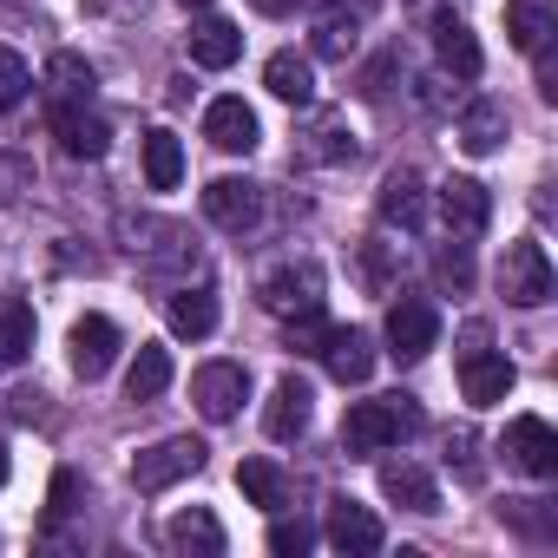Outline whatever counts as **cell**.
Listing matches in <instances>:
<instances>
[{"label": "cell", "instance_id": "obj_15", "mask_svg": "<svg viewBox=\"0 0 558 558\" xmlns=\"http://www.w3.org/2000/svg\"><path fill=\"white\" fill-rule=\"evenodd\" d=\"M204 138H210L217 151H256V145H263V125H256V112H250L243 99H210Z\"/></svg>", "mask_w": 558, "mask_h": 558}, {"label": "cell", "instance_id": "obj_16", "mask_svg": "<svg viewBox=\"0 0 558 558\" xmlns=\"http://www.w3.org/2000/svg\"><path fill=\"white\" fill-rule=\"evenodd\" d=\"M165 323H171V336L204 342V336L217 329V290H210V283H178L171 303H165Z\"/></svg>", "mask_w": 558, "mask_h": 558}, {"label": "cell", "instance_id": "obj_36", "mask_svg": "<svg viewBox=\"0 0 558 558\" xmlns=\"http://www.w3.org/2000/svg\"><path fill=\"white\" fill-rule=\"evenodd\" d=\"M310 545H316V525H310V519H276V525H269V551H276V558H303Z\"/></svg>", "mask_w": 558, "mask_h": 558}, {"label": "cell", "instance_id": "obj_9", "mask_svg": "<svg viewBox=\"0 0 558 558\" xmlns=\"http://www.w3.org/2000/svg\"><path fill=\"white\" fill-rule=\"evenodd\" d=\"M440 223H447V236H460V243L486 236V223H493V191H486L480 178H447V184H440Z\"/></svg>", "mask_w": 558, "mask_h": 558}, {"label": "cell", "instance_id": "obj_22", "mask_svg": "<svg viewBox=\"0 0 558 558\" xmlns=\"http://www.w3.org/2000/svg\"><path fill=\"white\" fill-rule=\"evenodd\" d=\"M381 223L388 230H421L427 223V191H421L414 171H388V184H381Z\"/></svg>", "mask_w": 558, "mask_h": 558}, {"label": "cell", "instance_id": "obj_31", "mask_svg": "<svg viewBox=\"0 0 558 558\" xmlns=\"http://www.w3.org/2000/svg\"><path fill=\"white\" fill-rule=\"evenodd\" d=\"M178 178H184V145H178V132H151V138H145V184H151V191H178Z\"/></svg>", "mask_w": 558, "mask_h": 558}, {"label": "cell", "instance_id": "obj_40", "mask_svg": "<svg viewBox=\"0 0 558 558\" xmlns=\"http://www.w3.org/2000/svg\"><path fill=\"white\" fill-rule=\"evenodd\" d=\"M250 8H256V14H269V21H290L296 8H310V0H250Z\"/></svg>", "mask_w": 558, "mask_h": 558}, {"label": "cell", "instance_id": "obj_17", "mask_svg": "<svg viewBox=\"0 0 558 558\" xmlns=\"http://www.w3.org/2000/svg\"><path fill=\"white\" fill-rule=\"evenodd\" d=\"M184 47H191V60H197V66L223 73V66H236V53H243V34H236V21H223V14H204V21H191Z\"/></svg>", "mask_w": 558, "mask_h": 558}, {"label": "cell", "instance_id": "obj_25", "mask_svg": "<svg viewBox=\"0 0 558 558\" xmlns=\"http://www.w3.org/2000/svg\"><path fill=\"white\" fill-rule=\"evenodd\" d=\"M93 86H99V73L80 53H53L47 60V99L53 106H93Z\"/></svg>", "mask_w": 558, "mask_h": 558}, {"label": "cell", "instance_id": "obj_29", "mask_svg": "<svg viewBox=\"0 0 558 558\" xmlns=\"http://www.w3.org/2000/svg\"><path fill=\"white\" fill-rule=\"evenodd\" d=\"M236 486L263 512H283V499H290V480H283V466H276V460H243L236 466Z\"/></svg>", "mask_w": 558, "mask_h": 558}, {"label": "cell", "instance_id": "obj_6", "mask_svg": "<svg viewBox=\"0 0 558 558\" xmlns=\"http://www.w3.org/2000/svg\"><path fill=\"white\" fill-rule=\"evenodd\" d=\"M256 296H263L269 316H283V323L303 316V310H323V269H316V263H283V269L263 276Z\"/></svg>", "mask_w": 558, "mask_h": 558}, {"label": "cell", "instance_id": "obj_39", "mask_svg": "<svg viewBox=\"0 0 558 558\" xmlns=\"http://www.w3.org/2000/svg\"><path fill=\"white\" fill-rule=\"evenodd\" d=\"M388 73H395V53H381V60L362 73V93H368V99H381V93H388Z\"/></svg>", "mask_w": 558, "mask_h": 558}, {"label": "cell", "instance_id": "obj_42", "mask_svg": "<svg viewBox=\"0 0 558 558\" xmlns=\"http://www.w3.org/2000/svg\"><path fill=\"white\" fill-rule=\"evenodd\" d=\"M178 8H197V14H204V8H210V0H178Z\"/></svg>", "mask_w": 558, "mask_h": 558}, {"label": "cell", "instance_id": "obj_18", "mask_svg": "<svg viewBox=\"0 0 558 558\" xmlns=\"http://www.w3.org/2000/svg\"><path fill=\"white\" fill-rule=\"evenodd\" d=\"M323 368H329L342 388H362V381L375 375V342H368L362 329H329V342H323Z\"/></svg>", "mask_w": 558, "mask_h": 558}, {"label": "cell", "instance_id": "obj_32", "mask_svg": "<svg viewBox=\"0 0 558 558\" xmlns=\"http://www.w3.org/2000/svg\"><path fill=\"white\" fill-rule=\"evenodd\" d=\"M310 158H323V165L355 158V132H349L342 119H316V132H310Z\"/></svg>", "mask_w": 558, "mask_h": 558}, {"label": "cell", "instance_id": "obj_3", "mask_svg": "<svg viewBox=\"0 0 558 558\" xmlns=\"http://www.w3.org/2000/svg\"><path fill=\"white\" fill-rule=\"evenodd\" d=\"M204 440L197 434H171V440H158V447H145L138 460H132V486L138 493H165V486H178V480H191L197 466H204Z\"/></svg>", "mask_w": 558, "mask_h": 558}, {"label": "cell", "instance_id": "obj_10", "mask_svg": "<svg viewBox=\"0 0 558 558\" xmlns=\"http://www.w3.org/2000/svg\"><path fill=\"white\" fill-rule=\"evenodd\" d=\"M512 381H519V368L506 355H493L486 342H473L460 355V395H466V408H499L512 395Z\"/></svg>", "mask_w": 558, "mask_h": 558}, {"label": "cell", "instance_id": "obj_41", "mask_svg": "<svg viewBox=\"0 0 558 558\" xmlns=\"http://www.w3.org/2000/svg\"><path fill=\"white\" fill-rule=\"evenodd\" d=\"M8 473H14V466H8V447H0V486H8Z\"/></svg>", "mask_w": 558, "mask_h": 558}, {"label": "cell", "instance_id": "obj_4", "mask_svg": "<svg viewBox=\"0 0 558 558\" xmlns=\"http://www.w3.org/2000/svg\"><path fill=\"white\" fill-rule=\"evenodd\" d=\"M434 342H440V310L427 296H401L388 310V355L395 362H421V355H434Z\"/></svg>", "mask_w": 558, "mask_h": 558}, {"label": "cell", "instance_id": "obj_8", "mask_svg": "<svg viewBox=\"0 0 558 558\" xmlns=\"http://www.w3.org/2000/svg\"><path fill=\"white\" fill-rule=\"evenodd\" d=\"M204 217H210L217 230H230V236L256 230V217H263V184H250V178H210V184H204Z\"/></svg>", "mask_w": 558, "mask_h": 558}, {"label": "cell", "instance_id": "obj_35", "mask_svg": "<svg viewBox=\"0 0 558 558\" xmlns=\"http://www.w3.org/2000/svg\"><path fill=\"white\" fill-rule=\"evenodd\" d=\"M27 86H34V73H27V60H21L14 47H0V112H14V106L27 99Z\"/></svg>", "mask_w": 558, "mask_h": 558}, {"label": "cell", "instance_id": "obj_12", "mask_svg": "<svg viewBox=\"0 0 558 558\" xmlns=\"http://www.w3.org/2000/svg\"><path fill=\"white\" fill-rule=\"evenodd\" d=\"M66 349H73V375H80V381H99V375L119 362L125 336H119V323H112V316H80Z\"/></svg>", "mask_w": 558, "mask_h": 558}, {"label": "cell", "instance_id": "obj_2", "mask_svg": "<svg viewBox=\"0 0 558 558\" xmlns=\"http://www.w3.org/2000/svg\"><path fill=\"white\" fill-rule=\"evenodd\" d=\"M499 290H506L512 310L551 303V256H545V243H532V236L506 243V256H499Z\"/></svg>", "mask_w": 558, "mask_h": 558}, {"label": "cell", "instance_id": "obj_19", "mask_svg": "<svg viewBox=\"0 0 558 558\" xmlns=\"http://www.w3.org/2000/svg\"><path fill=\"white\" fill-rule=\"evenodd\" d=\"M310 47H316V60L349 66V60H355V47H362V14H349L342 0H336V8H323V14H316V27H310Z\"/></svg>", "mask_w": 558, "mask_h": 558}, {"label": "cell", "instance_id": "obj_5", "mask_svg": "<svg viewBox=\"0 0 558 558\" xmlns=\"http://www.w3.org/2000/svg\"><path fill=\"white\" fill-rule=\"evenodd\" d=\"M191 401L204 421H236V408L250 401V368L243 362H204L191 375Z\"/></svg>", "mask_w": 558, "mask_h": 558}, {"label": "cell", "instance_id": "obj_24", "mask_svg": "<svg viewBox=\"0 0 558 558\" xmlns=\"http://www.w3.org/2000/svg\"><path fill=\"white\" fill-rule=\"evenodd\" d=\"M263 86L283 99V106H316V66H310L303 53H269Z\"/></svg>", "mask_w": 558, "mask_h": 558}, {"label": "cell", "instance_id": "obj_14", "mask_svg": "<svg viewBox=\"0 0 558 558\" xmlns=\"http://www.w3.org/2000/svg\"><path fill=\"white\" fill-rule=\"evenodd\" d=\"M323 532H329V545H336V551H349V558H368V551H381V538H388V532H381V519H375L368 506H355V499H336Z\"/></svg>", "mask_w": 558, "mask_h": 558}, {"label": "cell", "instance_id": "obj_30", "mask_svg": "<svg viewBox=\"0 0 558 558\" xmlns=\"http://www.w3.org/2000/svg\"><path fill=\"white\" fill-rule=\"evenodd\" d=\"M34 355V303L8 296L0 303V362H27Z\"/></svg>", "mask_w": 558, "mask_h": 558}, {"label": "cell", "instance_id": "obj_26", "mask_svg": "<svg viewBox=\"0 0 558 558\" xmlns=\"http://www.w3.org/2000/svg\"><path fill=\"white\" fill-rule=\"evenodd\" d=\"M499 138H506V106L499 99H473L460 112V151L486 158V151H499Z\"/></svg>", "mask_w": 558, "mask_h": 558}, {"label": "cell", "instance_id": "obj_33", "mask_svg": "<svg viewBox=\"0 0 558 558\" xmlns=\"http://www.w3.org/2000/svg\"><path fill=\"white\" fill-rule=\"evenodd\" d=\"M434 276H440V283L460 296L466 283H473V243H460V236H447L440 243V256H434Z\"/></svg>", "mask_w": 558, "mask_h": 558}, {"label": "cell", "instance_id": "obj_28", "mask_svg": "<svg viewBox=\"0 0 558 558\" xmlns=\"http://www.w3.org/2000/svg\"><path fill=\"white\" fill-rule=\"evenodd\" d=\"M165 388H171V349L138 342V355H132V368H125V395H132V401H158Z\"/></svg>", "mask_w": 558, "mask_h": 558}, {"label": "cell", "instance_id": "obj_20", "mask_svg": "<svg viewBox=\"0 0 558 558\" xmlns=\"http://www.w3.org/2000/svg\"><path fill=\"white\" fill-rule=\"evenodd\" d=\"M434 53H440V66H447L453 80H480V73H486V53H480L473 27H466V21H453V14H440V21H434Z\"/></svg>", "mask_w": 558, "mask_h": 558}, {"label": "cell", "instance_id": "obj_23", "mask_svg": "<svg viewBox=\"0 0 558 558\" xmlns=\"http://www.w3.org/2000/svg\"><path fill=\"white\" fill-rule=\"evenodd\" d=\"M165 545H171V551L217 558V551H223V525H217V512H210V506H184V512L165 525Z\"/></svg>", "mask_w": 558, "mask_h": 558}, {"label": "cell", "instance_id": "obj_7", "mask_svg": "<svg viewBox=\"0 0 558 558\" xmlns=\"http://www.w3.org/2000/svg\"><path fill=\"white\" fill-rule=\"evenodd\" d=\"M499 453H506L519 473H532V480H551V473H558V434H551V421H538V414L506 421Z\"/></svg>", "mask_w": 558, "mask_h": 558}, {"label": "cell", "instance_id": "obj_37", "mask_svg": "<svg viewBox=\"0 0 558 558\" xmlns=\"http://www.w3.org/2000/svg\"><path fill=\"white\" fill-rule=\"evenodd\" d=\"M329 329H336V323H329L323 310H303V316H290V349H296V355H323Z\"/></svg>", "mask_w": 558, "mask_h": 558}, {"label": "cell", "instance_id": "obj_1", "mask_svg": "<svg viewBox=\"0 0 558 558\" xmlns=\"http://www.w3.org/2000/svg\"><path fill=\"white\" fill-rule=\"evenodd\" d=\"M421 434V408L414 395H381V401H355L342 421V447L349 453H388L395 440Z\"/></svg>", "mask_w": 558, "mask_h": 558}, {"label": "cell", "instance_id": "obj_34", "mask_svg": "<svg viewBox=\"0 0 558 558\" xmlns=\"http://www.w3.org/2000/svg\"><path fill=\"white\" fill-rule=\"evenodd\" d=\"M27 191H34V158L27 151H0V210L21 204Z\"/></svg>", "mask_w": 558, "mask_h": 558}, {"label": "cell", "instance_id": "obj_13", "mask_svg": "<svg viewBox=\"0 0 558 558\" xmlns=\"http://www.w3.org/2000/svg\"><path fill=\"white\" fill-rule=\"evenodd\" d=\"M53 138H60L66 158H106L112 125H106L93 106H53Z\"/></svg>", "mask_w": 558, "mask_h": 558}, {"label": "cell", "instance_id": "obj_27", "mask_svg": "<svg viewBox=\"0 0 558 558\" xmlns=\"http://www.w3.org/2000/svg\"><path fill=\"white\" fill-rule=\"evenodd\" d=\"M506 34H512L519 53H545L551 34H558V21H551L545 0H512V8H506Z\"/></svg>", "mask_w": 558, "mask_h": 558}, {"label": "cell", "instance_id": "obj_21", "mask_svg": "<svg viewBox=\"0 0 558 558\" xmlns=\"http://www.w3.org/2000/svg\"><path fill=\"white\" fill-rule=\"evenodd\" d=\"M381 493H388L395 506H408V512H440V486H434V473L414 466V460H381Z\"/></svg>", "mask_w": 558, "mask_h": 558}, {"label": "cell", "instance_id": "obj_11", "mask_svg": "<svg viewBox=\"0 0 558 558\" xmlns=\"http://www.w3.org/2000/svg\"><path fill=\"white\" fill-rule=\"evenodd\" d=\"M310 414H316L310 381L303 375H283V381L269 388V401H263V434L269 440H303L310 434Z\"/></svg>", "mask_w": 558, "mask_h": 558}, {"label": "cell", "instance_id": "obj_38", "mask_svg": "<svg viewBox=\"0 0 558 558\" xmlns=\"http://www.w3.org/2000/svg\"><path fill=\"white\" fill-rule=\"evenodd\" d=\"M73 499H80V473H73V466H60V473H53V506H47V519H66V512H73Z\"/></svg>", "mask_w": 558, "mask_h": 558}]
</instances>
